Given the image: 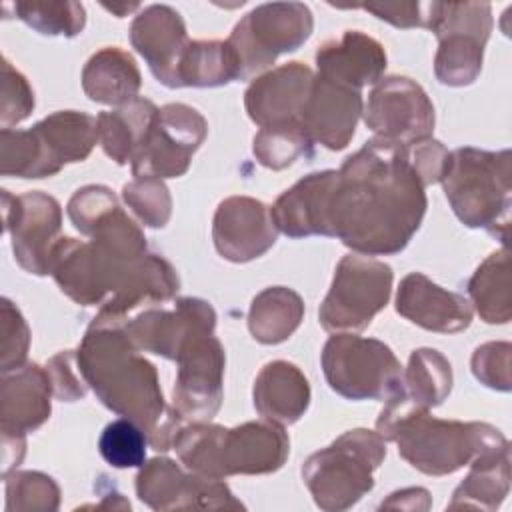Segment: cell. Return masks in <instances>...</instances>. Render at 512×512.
<instances>
[{"label":"cell","mask_w":512,"mask_h":512,"mask_svg":"<svg viewBox=\"0 0 512 512\" xmlns=\"http://www.w3.org/2000/svg\"><path fill=\"white\" fill-rule=\"evenodd\" d=\"M426 192L402 144L368 140L350 154L328 200V228L364 256L402 252L426 214Z\"/></svg>","instance_id":"1"},{"label":"cell","mask_w":512,"mask_h":512,"mask_svg":"<svg viewBox=\"0 0 512 512\" xmlns=\"http://www.w3.org/2000/svg\"><path fill=\"white\" fill-rule=\"evenodd\" d=\"M76 360L86 384L108 410L136 422L154 450L172 448L182 418L166 406L156 366L120 326H88Z\"/></svg>","instance_id":"2"},{"label":"cell","mask_w":512,"mask_h":512,"mask_svg":"<svg viewBox=\"0 0 512 512\" xmlns=\"http://www.w3.org/2000/svg\"><path fill=\"white\" fill-rule=\"evenodd\" d=\"M512 152L462 146L448 154L442 188L456 218L468 228H484L504 246L510 228Z\"/></svg>","instance_id":"3"},{"label":"cell","mask_w":512,"mask_h":512,"mask_svg":"<svg viewBox=\"0 0 512 512\" xmlns=\"http://www.w3.org/2000/svg\"><path fill=\"white\" fill-rule=\"evenodd\" d=\"M380 436L396 442L398 454L426 476L452 474L478 456L510 446L492 424L440 420L428 410L408 412Z\"/></svg>","instance_id":"4"},{"label":"cell","mask_w":512,"mask_h":512,"mask_svg":"<svg viewBox=\"0 0 512 512\" xmlns=\"http://www.w3.org/2000/svg\"><path fill=\"white\" fill-rule=\"evenodd\" d=\"M98 142L96 118L78 110H58L28 130H0V174L46 178L66 164L82 162Z\"/></svg>","instance_id":"5"},{"label":"cell","mask_w":512,"mask_h":512,"mask_svg":"<svg viewBox=\"0 0 512 512\" xmlns=\"http://www.w3.org/2000/svg\"><path fill=\"white\" fill-rule=\"evenodd\" d=\"M384 442L378 432L354 428L310 454L302 466V480L314 504L326 512H342L368 494L374 488L372 474L386 458Z\"/></svg>","instance_id":"6"},{"label":"cell","mask_w":512,"mask_h":512,"mask_svg":"<svg viewBox=\"0 0 512 512\" xmlns=\"http://www.w3.org/2000/svg\"><path fill=\"white\" fill-rule=\"evenodd\" d=\"M312 30V12L302 2H266L252 8L226 40L236 58L238 80H250L280 54L298 50Z\"/></svg>","instance_id":"7"},{"label":"cell","mask_w":512,"mask_h":512,"mask_svg":"<svg viewBox=\"0 0 512 512\" xmlns=\"http://www.w3.org/2000/svg\"><path fill=\"white\" fill-rule=\"evenodd\" d=\"M428 30L438 38L434 74L444 86H470L482 70L492 32L488 2H430Z\"/></svg>","instance_id":"8"},{"label":"cell","mask_w":512,"mask_h":512,"mask_svg":"<svg viewBox=\"0 0 512 512\" xmlns=\"http://www.w3.org/2000/svg\"><path fill=\"white\" fill-rule=\"evenodd\" d=\"M328 386L348 400H386L402 378V366L388 344L356 334H334L322 348Z\"/></svg>","instance_id":"9"},{"label":"cell","mask_w":512,"mask_h":512,"mask_svg":"<svg viewBox=\"0 0 512 512\" xmlns=\"http://www.w3.org/2000/svg\"><path fill=\"white\" fill-rule=\"evenodd\" d=\"M392 280L394 274L386 262L362 254H346L338 262L332 286L320 304V326L332 334L362 332L386 308Z\"/></svg>","instance_id":"10"},{"label":"cell","mask_w":512,"mask_h":512,"mask_svg":"<svg viewBox=\"0 0 512 512\" xmlns=\"http://www.w3.org/2000/svg\"><path fill=\"white\" fill-rule=\"evenodd\" d=\"M208 134L206 118L192 106L172 102L158 108L148 136L132 160L134 178H178Z\"/></svg>","instance_id":"11"},{"label":"cell","mask_w":512,"mask_h":512,"mask_svg":"<svg viewBox=\"0 0 512 512\" xmlns=\"http://www.w3.org/2000/svg\"><path fill=\"white\" fill-rule=\"evenodd\" d=\"M136 262L106 250L94 240L60 238L52 250L50 274L72 302L96 306L114 294Z\"/></svg>","instance_id":"12"},{"label":"cell","mask_w":512,"mask_h":512,"mask_svg":"<svg viewBox=\"0 0 512 512\" xmlns=\"http://www.w3.org/2000/svg\"><path fill=\"white\" fill-rule=\"evenodd\" d=\"M2 216L4 232L12 238V252L18 266L34 276L50 274L52 250L62 230V208L58 200L40 190L18 196L2 190Z\"/></svg>","instance_id":"13"},{"label":"cell","mask_w":512,"mask_h":512,"mask_svg":"<svg viewBox=\"0 0 512 512\" xmlns=\"http://www.w3.org/2000/svg\"><path fill=\"white\" fill-rule=\"evenodd\" d=\"M362 116L376 138L402 146L430 138L436 122L428 94L406 76H388L376 82Z\"/></svg>","instance_id":"14"},{"label":"cell","mask_w":512,"mask_h":512,"mask_svg":"<svg viewBox=\"0 0 512 512\" xmlns=\"http://www.w3.org/2000/svg\"><path fill=\"white\" fill-rule=\"evenodd\" d=\"M136 494L152 510L176 508H244L234 498L222 478L184 472L170 458H152L140 466L136 476Z\"/></svg>","instance_id":"15"},{"label":"cell","mask_w":512,"mask_h":512,"mask_svg":"<svg viewBox=\"0 0 512 512\" xmlns=\"http://www.w3.org/2000/svg\"><path fill=\"white\" fill-rule=\"evenodd\" d=\"M120 328L140 352L176 360L192 340L214 334L216 312L202 298H178L172 310L144 308Z\"/></svg>","instance_id":"16"},{"label":"cell","mask_w":512,"mask_h":512,"mask_svg":"<svg viewBox=\"0 0 512 512\" xmlns=\"http://www.w3.org/2000/svg\"><path fill=\"white\" fill-rule=\"evenodd\" d=\"M172 408L188 422H210L222 406L226 354L214 334L192 340L176 358Z\"/></svg>","instance_id":"17"},{"label":"cell","mask_w":512,"mask_h":512,"mask_svg":"<svg viewBox=\"0 0 512 512\" xmlns=\"http://www.w3.org/2000/svg\"><path fill=\"white\" fill-rule=\"evenodd\" d=\"M290 454L284 426L270 420H252L234 428L220 426L216 440V476L272 474Z\"/></svg>","instance_id":"18"},{"label":"cell","mask_w":512,"mask_h":512,"mask_svg":"<svg viewBox=\"0 0 512 512\" xmlns=\"http://www.w3.org/2000/svg\"><path fill=\"white\" fill-rule=\"evenodd\" d=\"M278 238L270 208L250 196L222 200L212 220L216 252L230 262L244 264L266 254Z\"/></svg>","instance_id":"19"},{"label":"cell","mask_w":512,"mask_h":512,"mask_svg":"<svg viewBox=\"0 0 512 512\" xmlns=\"http://www.w3.org/2000/svg\"><path fill=\"white\" fill-rule=\"evenodd\" d=\"M362 110L360 90L314 76L298 122L312 144L338 152L354 138Z\"/></svg>","instance_id":"20"},{"label":"cell","mask_w":512,"mask_h":512,"mask_svg":"<svg viewBox=\"0 0 512 512\" xmlns=\"http://www.w3.org/2000/svg\"><path fill=\"white\" fill-rule=\"evenodd\" d=\"M130 42L160 84L178 88V64L190 44L180 12L168 4L146 6L132 20Z\"/></svg>","instance_id":"21"},{"label":"cell","mask_w":512,"mask_h":512,"mask_svg":"<svg viewBox=\"0 0 512 512\" xmlns=\"http://www.w3.org/2000/svg\"><path fill=\"white\" fill-rule=\"evenodd\" d=\"M178 288L180 278L174 266L158 254H146L130 268L114 294L100 306V312L90 326H122L140 310L172 300Z\"/></svg>","instance_id":"22"},{"label":"cell","mask_w":512,"mask_h":512,"mask_svg":"<svg viewBox=\"0 0 512 512\" xmlns=\"http://www.w3.org/2000/svg\"><path fill=\"white\" fill-rule=\"evenodd\" d=\"M452 390V366L444 354L434 348H418L410 354L406 370H402L398 390L386 398L376 420V432L382 434L398 418L414 410H430L440 406Z\"/></svg>","instance_id":"23"},{"label":"cell","mask_w":512,"mask_h":512,"mask_svg":"<svg viewBox=\"0 0 512 512\" xmlns=\"http://www.w3.org/2000/svg\"><path fill=\"white\" fill-rule=\"evenodd\" d=\"M396 312L412 324L438 334H456L470 326L472 304L458 292L434 284L422 272L402 278L396 294Z\"/></svg>","instance_id":"24"},{"label":"cell","mask_w":512,"mask_h":512,"mask_svg":"<svg viewBox=\"0 0 512 512\" xmlns=\"http://www.w3.org/2000/svg\"><path fill=\"white\" fill-rule=\"evenodd\" d=\"M312 80L314 72L302 62H288L258 76L244 92L248 118L260 128L296 122Z\"/></svg>","instance_id":"25"},{"label":"cell","mask_w":512,"mask_h":512,"mask_svg":"<svg viewBox=\"0 0 512 512\" xmlns=\"http://www.w3.org/2000/svg\"><path fill=\"white\" fill-rule=\"evenodd\" d=\"M54 396L46 368L24 364L2 374L0 386V430L2 436L26 438L50 418Z\"/></svg>","instance_id":"26"},{"label":"cell","mask_w":512,"mask_h":512,"mask_svg":"<svg viewBox=\"0 0 512 512\" xmlns=\"http://www.w3.org/2000/svg\"><path fill=\"white\" fill-rule=\"evenodd\" d=\"M336 174V170L312 172L284 190L270 208L278 232L288 238L330 236L328 200Z\"/></svg>","instance_id":"27"},{"label":"cell","mask_w":512,"mask_h":512,"mask_svg":"<svg viewBox=\"0 0 512 512\" xmlns=\"http://www.w3.org/2000/svg\"><path fill=\"white\" fill-rule=\"evenodd\" d=\"M316 66L318 76L360 90L382 80L386 50L376 38L346 30L338 40H328L316 50Z\"/></svg>","instance_id":"28"},{"label":"cell","mask_w":512,"mask_h":512,"mask_svg":"<svg viewBox=\"0 0 512 512\" xmlns=\"http://www.w3.org/2000/svg\"><path fill=\"white\" fill-rule=\"evenodd\" d=\"M254 408L278 426L298 422L310 406V384L304 372L288 360H272L262 366L252 388Z\"/></svg>","instance_id":"29"},{"label":"cell","mask_w":512,"mask_h":512,"mask_svg":"<svg viewBox=\"0 0 512 512\" xmlns=\"http://www.w3.org/2000/svg\"><path fill=\"white\" fill-rule=\"evenodd\" d=\"M142 76L130 52L118 46H106L94 52L82 70V90L96 102L106 106H124L138 98Z\"/></svg>","instance_id":"30"},{"label":"cell","mask_w":512,"mask_h":512,"mask_svg":"<svg viewBox=\"0 0 512 512\" xmlns=\"http://www.w3.org/2000/svg\"><path fill=\"white\" fill-rule=\"evenodd\" d=\"M158 108L148 98H134L132 102L96 116L98 142L108 158L116 164H132L140 152Z\"/></svg>","instance_id":"31"},{"label":"cell","mask_w":512,"mask_h":512,"mask_svg":"<svg viewBox=\"0 0 512 512\" xmlns=\"http://www.w3.org/2000/svg\"><path fill=\"white\" fill-rule=\"evenodd\" d=\"M510 490V446L478 456L470 462L468 476L458 484L448 510H496Z\"/></svg>","instance_id":"32"},{"label":"cell","mask_w":512,"mask_h":512,"mask_svg":"<svg viewBox=\"0 0 512 512\" xmlns=\"http://www.w3.org/2000/svg\"><path fill=\"white\" fill-rule=\"evenodd\" d=\"M304 318V300L286 286H270L252 298L248 330L260 344L274 346L288 340Z\"/></svg>","instance_id":"33"},{"label":"cell","mask_w":512,"mask_h":512,"mask_svg":"<svg viewBox=\"0 0 512 512\" xmlns=\"http://www.w3.org/2000/svg\"><path fill=\"white\" fill-rule=\"evenodd\" d=\"M470 304L486 324H508L512 318L508 248L492 252L468 280Z\"/></svg>","instance_id":"34"},{"label":"cell","mask_w":512,"mask_h":512,"mask_svg":"<svg viewBox=\"0 0 512 512\" xmlns=\"http://www.w3.org/2000/svg\"><path fill=\"white\" fill-rule=\"evenodd\" d=\"M232 80H238V66L226 40H190L178 64V88H216Z\"/></svg>","instance_id":"35"},{"label":"cell","mask_w":512,"mask_h":512,"mask_svg":"<svg viewBox=\"0 0 512 512\" xmlns=\"http://www.w3.org/2000/svg\"><path fill=\"white\" fill-rule=\"evenodd\" d=\"M312 146L298 120L260 128L252 140L256 160L270 170H284L298 158L312 156Z\"/></svg>","instance_id":"36"},{"label":"cell","mask_w":512,"mask_h":512,"mask_svg":"<svg viewBox=\"0 0 512 512\" xmlns=\"http://www.w3.org/2000/svg\"><path fill=\"white\" fill-rule=\"evenodd\" d=\"M10 6L16 18L44 36L74 38L86 26V10L80 2H16Z\"/></svg>","instance_id":"37"},{"label":"cell","mask_w":512,"mask_h":512,"mask_svg":"<svg viewBox=\"0 0 512 512\" xmlns=\"http://www.w3.org/2000/svg\"><path fill=\"white\" fill-rule=\"evenodd\" d=\"M6 512H54L60 506V488L52 476L36 470L4 474Z\"/></svg>","instance_id":"38"},{"label":"cell","mask_w":512,"mask_h":512,"mask_svg":"<svg viewBox=\"0 0 512 512\" xmlns=\"http://www.w3.org/2000/svg\"><path fill=\"white\" fill-rule=\"evenodd\" d=\"M146 446V432L130 418L108 422L98 438L100 456L112 468H140L146 458Z\"/></svg>","instance_id":"39"},{"label":"cell","mask_w":512,"mask_h":512,"mask_svg":"<svg viewBox=\"0 0 512 512\" xmlns=\"http://www.w3.org/2000/svg\"><path fill=\"white\" fill-rule=\"evenodd\" d=\"M122 200L148 228H164L172 216V196L160 178H134L122 186Z\"/></svg>","instance_id":"40"},{"label":"cell","mask_w":512,"mask_h":512,"mask_svg":"<svg viewBox=\"0 0 512 512\" xmlns=\"http://www.w3.org/2000/svg\"><path fill=\"white\" fill-rule=\"evenodd\" d=\"M116 208H118V200L108 186L88 184L78 188L72 194V198L68 200L66 212L72 226L80 234L90 236L94 228Z\"/></svg>","instance_id":"41"},{"label":"cell","mask_w":512,"mask_h":512,"mask_svg":"<svg viewBox=\"0 0 512 512\" xmlns=\"http://www.w3.org/2000/svg\"><path fill=\"white\" fill-rule=\"evenodd\" d=\"M30 328L22 312L8 300H0V370L12 372L26 364Z\"/></svg>","instance_id":"42"},{"label":"cell","mask_w":512,"mask_h":512,"mask_svg":"<svg viewBox=\"0 0 512 512\" xmlns=\"http://www.w3.org/2000/svg\"><path fill=\"white\" fill-rule=\"evenodd\" d=\"M34 110V90L26 76L16 70L10 60L2 58V104L0 126L2 130L26 120Z\"/></svg>","instance_id":"43"},{"label":"cell","mask_w":512,"mask_h":512,"mask_svg":"<svg viewBox=\"0 0 512 512\" xmlns=\"http://www.w3.org/2000/svg\"><path fill=\"white\" fill-rule=\"evenodd\" d=\"M510 356H512L510 342H486L478 346L472 354V360H470L472 374L480 384L492 390L510 392L512 388Z\"/></svg>","instance_id":"44"},{"label":"cell","mask_w":512,"mask_h":512,"mask_svg":"<svg viewBox=\"0 0 512 512\" xmlns=\"http://www.w3.org/2000/svg\"><path fill=\"white\" fill-rule=\"evenodd\" d=\"M46 372L50 376L54 398L62 402H76L86 396V380L80 372L76 352L64 350L52 356L46 364Z\"/></svg>","instance_id":"45"},{"label":"cell","mask_w":512,"mask_h":512,"mask_svg":"<svg viewBox=\"0 0 512 512\" xmlns=\"http://www.w3.org/2000/svg\"><path fill=\"white\" fill-rule=\"evenodd\" d=\"M404 148H406L408 162L414 168L424 188L440 182L448 162V154H450L440 140H434L430 136L424 140H416L412 144H404Z\"/></svg>","instance_id":"46"},{"label":"cell","mask_w":512,"mask_h":512,"mask_svg":"<svg viewBox=\"0 0 512 512\" xmlns=\"http://www.w3.org/2000/svg\"><path fill=\"white\" fill-rule=\"evenodd\" d=\"M394 28H426L430 24V2H368L360 6Z\"/></svg>","instance_id":"47"},{"label":"cell","mask_w":512,"mask_h":512,"mask_svg":"<svg viewBox=\"0 0 512 512\" xmlns=\"http://www.w3.org/2000/svg\"><path fill=\"white\" fill-rule=\"evenodd\" d=\"M380 508H394V510H428L430 508V494L424 488H404L392 492Z\"/></svg>","instance_id":"48"},{"label":"cell","mask_w":512,"mask_h":512,"mask_svg":"<svg viewBox=\"0 0 512 512\" xmlns=\"http://www.w3.org/2000/svg\"><path fill=\"white\" fill-rule=\"evenodd\" d=\"M26 452V438L2 436V474H8L14 466H18Z\"/></svg>","instance_id":"49"},{"label":"cell","mask_w":512,"mask_h":512,"mask_svg":"<svg viewBox=\"0 0 512 512\" xmlns=\"http://www.w3.org/2000/svg\"><path fill=\"white\" fill-rule=\"evenodd\" d=\"M106 10H110V12H114V14H118V18H122V16H126L128 12H132V10H138L140 6L138 4H102Z\"/></svg>","instance_id":"50"}]
</instances>
